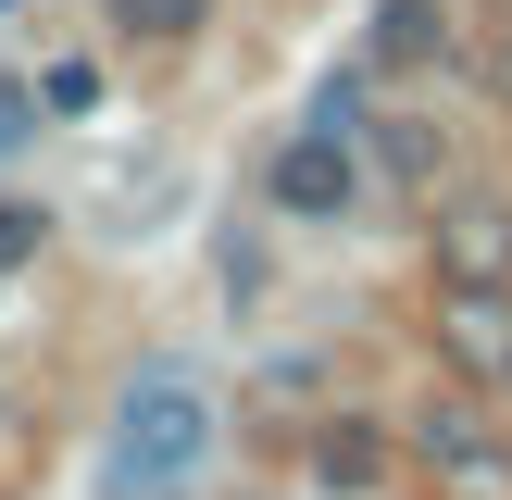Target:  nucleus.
Wrapping results in <instances>:
<instances>
[{"instance_id": "1", "label": "nucleus", "mask_w": 512, "mask_h": 500, "mask_svg": "<svg viewBox=\"0 0 512 500\" xmlns=\"http://www.w3.org/2000/svg\"><path fill=\"white\" fill-rule=\"evenodd\" d=\"M225 450V400L200 363H138L113 388V425H100V500H200V475H213Z\"/></svg>"}, {"instance_id": "2", "label": "nucleus", "mask_w": 512, "mask_h": 500, "mask_svg": "<svg viewBox=\"0 0 512 500\" xmlns=\"http://www.w3.org/2000/svg\"><path fill=\"white\" fill-rule=\"evenodd\" d=\"M400 463H425L438 488H463V500H500V488H512V438L488 425V388L425 400V413L400 425Z\"/></svg>"}, {"instance_id": "3", "label": "nucleus", "mask_w": 512, "mask_h": 500, "mask_svg": "<svg viewBox=\"0 0 512 500\" xmlns=\"http://www.w3.org/2000/svg\"><path fill=\"white\" fill-rule=\"evenodd\" d=\"M425 263H438V288H512V200L500 188L425 200Z\"/></svg>"}, {"instance_id": "4", "label": "nucleus", "mask_w": 512, "mask_h": 500, "mask_svg": "<svg viewBox=\"0 0 512 500\" xmlns=\"http://www.w3.org/2000/svg\"><path fill=\"white\" fill-rule=\"evenodd\" d=\"M263 200H275V213H288V225H338L350 200H363V163H350V138H338V125H300V138L275 150Z\"/></svg>"}, {"instance_id": "5", "label": "nucleus", "mask_w": 512, "mask_h": 500, "mask_svg": "<svg viewBox=\"0 0 512 500\" xmlns=\"http://www.w3.org/2000/svg\"><path fill=\"white\" fill-rule=\"evenodd\" d=\"M438 363L463 388L512 400V288H438Z\"/></svg>"}, {"instance_id": "6", "label": "nucleus", "mask_w": 512, "mask_h": 500, "mask_svg": "<svg viewBox=\"0 0 512 500\" xmlns=\"http://www.w3.org/2000/svg\"><path fill=\"white\" fill-rule=\"evenodd\" d=\"M300 463H313V488L363 500V488H388V475H400V438H388L375 413H313V425H300Z\"/></svg>"}, {"instance_id": "7", "label": "nucleus", "mask_w": 512, "mask_h": 500, "mask_svg": "<svg viewBox=\"0 0 512 500\" xmlns=\"http://www.w3.org/2000/svg\"><path fill=\"white\" fill-rule=\"evenodd\" d=\"M438 50H450V0H375V63L388 75L438 63Z\"/></svg>"}, {"instance_id": "8", "label": "nucleus", "mask_w": 512, "mask_h": 500, "mask_svg": "<svg viewBox=\"0 0 512 500\" xmlns=\"http://www.w3.org/2000/svg\"><path fill=\"white\" fill-rule=\"evenodd\" d=\"M363 138H375V163H388L400 200H438V125L425 113H388V125H363Z\"/></svg>"}, {"instance_id": "9", "label": "nucleus", "mask_w": 512, "mask_h": 500, "mask_svg": "<svg viewBox=\"0 0 512 500\" xmlns=\"http://www.w3.org/2000/svg\"><path fill=\"white\" fill-rule=\"evenodd\" d=\"M100 25H113V38H150V50H188L200 25H213V0H100Z\"/></svg>"}, {"instance_id": "10", "label": "nucleus", "mask_w": 512, "mask_h": 500, "mask_svg": "<svg viewBox=\"0 0 512 500\" xmlns=\"http://www.w3.org/2000/svg\"><path fill=\"white\" fill-rule=\"evenodd\" d=\"M50 250V200H0V275H25Z\"/></svg>"}, {"instance_id": "11", "label": "nucleus", "mask_w": 512, "mask_h": 500, "mask_svg": "<svg viewBox=\"0 0 512 500\" xmlns=\"http://www.w3.org/2000/svg\"><path fill=\"white\" fill-rule=\"evenodd\" d=\"M38 113H63V125L100 113V63H50V75H38Z\"/></svg>"}, {"instance_id": "12", "label": "nucleus", "mask_w": 512, "mask_h": 500, "mask_svg": "<svg viewBox=\"0 0 512 500\" xmlns=\"http://www.w3.org/2000/svg\"><path fill=\"white\" fill-rule=\"evenodd\" d=\"M25 138H38V88H13V75H0V163H13Z\"/></svg>"}, {"instance_id": "13", "label": "nucleus", "mask_w": 512, "mask_h": 500, "mask_svg": "<svg viewBox=\"0 0 512 500\" xmlns=\"http://www.w3.org/2000/svg\"><path fill=\"white\" fill-rule=\"evenodd\" d=\"M313 125H338V138H363V75H325V100H313Z\"/></svg>"}, {"instance_id": "14", "label": "nucleus", "mask_w": 512, "mask_h": 500, "mask_svg": "<svg viewBox=\"0 0 512 500\" xmlns=\"http://www.w3.org/2000/svg\"><path fill=\"white\" fill-rule=\"evenodd\" d=\"M475 75H488V100L512 113V25H488V38H475Z\"/></svg>"}, {"instance_id": "15", "label": "nucleus", "mask_w": 512, "mask_h": 500, "mask_svg": "<svg viewBox=\"0 0 512 500\" xmlns=\"http://www.w3.org/2000/svg\"><path fill=\"white\" fill-rule=\"evenodd\" d=\"M0 450H13V388H0Z\"/></svg>"}, {"instance_id": "16", "label": "nucleus", "mask_w": 512, "mask_h": 500, "mask_svg": "<svg viewBox=\"0 0 512 500\" xmlns=\"http://www.w3.org/2000/svg\"><path fill=\"white\" fill-rule=\"evenodd\" d=\"M0 13H13V0H0Z\"/></svg>"}]
</instances>
